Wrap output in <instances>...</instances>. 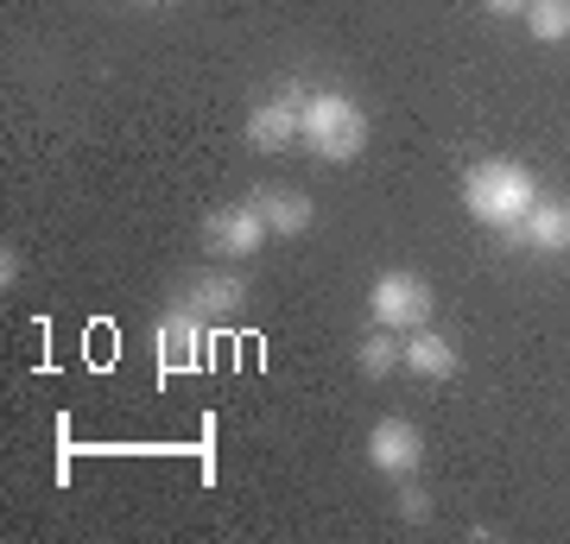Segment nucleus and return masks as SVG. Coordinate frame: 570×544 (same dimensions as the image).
<instances>
[{"label":"nucleus","instance_id":"obj_3","mask_svg":"<svg viewBox=\"0 0 570 544\" xmlns=\"http://www.w3.org/2000/svg\"><path fill=\"white\" fill-rule=\"evenodd\" d=\"M431 310H438V291H431L425 273H406V266H393L381 279L367 285V317L393 329V336H412V329H425Z\"/></svg>","mask_w":570,"mask_h":544},{"label":"nucleus","instance_id":"obj_9","mask_svg":"<svg viewBox=\"0 0 570 544\" xmlns=\"http://www.w3.org/2000/svg\"><path fill=\"white\" fill-rule=\"evenodd\" d=\"M513 241L527 247V254H546V260L570 254V197H539L532 216L513 228Z\"/></svg>","mask_w":570,"mask_h":544},{"label":"nucleus","instance_id":"obj_15","mask_svg":"<svg viewBox=\"0 0 570 544\" xmlns=\"http://www.w3.org/2000/svg\"><path fill=\"white\" fill-rule=\"evenodd\" d=\"M20 273H26V260H20V247L7 241V247H0V285H7V291H13V285H20Z\"/></svg>","mask_w":570,"mask_h":544},{"label":"nucleus","instance_id":"obj_17","mask_svg":"<svg viewBox=\"0 0 570 544\" xmlns=\"http://www.w3.org/2000/svg\"><path fill=\"white\" fill-rule=\"evenodd\" d=\"M140 7H178V0H140Z\"/></svg>","mask_w":570,"mask_h":544},{"label":"nucleus","instance_id":"obj_1","mask_svg":"<svg viewBox=\"0 0 570 544\" xmlns=\"http://www.w3.org/2000/svg\"><path fill=\"white\" fill-rule=\"evenodd\" d=\"M539 197H546V190H539V178H532V165H520V159H475L463 171L469 222L494 228V235H513V228L532 216Z\"/></svg>","mask_w":570,"mask_h":544},{"label":"nucleus","instance_id":"obj_5","mask_svg":"<svg viewBox=\"0 0 570 544\" xmlns=\"http://www.w3.org/2000/svg\"><path fill=\"white\" fill-rule=\"evenodd\" d=\"M153 355H159V374H197L209 362V317L190 304H171L153 329Z\"/></svg>","mask_w":570,"mask_h":544},{"label":"nucleus","instance_id":"obj_14","mask_svg":"<svg viewBox=\"0 0 570 544\" xmlns=\"http://www.w3.org/2000/svg\"><path fill=\"white\" fill-rule=\"evenodd\" d=\"M393 506H400V520H406V525H425L431 520V494H425V487H400V501H393Z\"/></svg>","mask_w":570,"mask_h":544},{"label":"nucleus","instance_id":"obj_6","mask_svg":"<svg viewBox=\"0 0 570 544\" xmlns=\"http://www.w3.org/2000/svg\"><path fill=\"white\" fill-rule=\"evenodd\" d=\"M266 216H261V202L247 197V202H228V209H216L204 222V247L216 254V260H254L266 247Z\"/></svg>","mask_w":570,"mask_h":544},{"label":"nucleus","instance_id":"obj_10","mask_svg":"<svg viewBox=\"0 0 570 544\" xmlns=\"http://www.w3.org/2000/svg\"><path fill=\"white\" fill-rule=\"evenodd\" d=\"M254 202H261L266 228L285 235V241H298V235L317 222V202H311L305 190H292V184H266V190H254Z\"/></svg>","mask_w":570,"mask_h":544},{"label":"nucleus","instance_id":"obj_13","mask_svg":"<svg viewBox=\"0 0 570 544\" xmlns=\"http://www.w3.org/2000/svg\"><path fill=\"white\" fill-rule=\"evenodd\" d=\"M527 32L539 44H564L570 39V0H532L527 7Z\"/></svg>","mask_w":570,"mask_h":544},{"label":"nucleus","instance_id":"obj_2","mask_svg":"<svg viewBox=\"0 0 570 544\" xmlns=\"http://www.w3.org/2000/svg\"><path fill=\"white\" fill-rule=\"evenodd\" d=\"M305 146L324 165H348L367 152V108L348 89H311L305 96Z\"/></svg>","mask_w":570,"mask_h":544},{"label":"nucleus","instance_id":"obj_7","mask_svg":"<svg viewBox=\"0 0 570 544\" xmlns=\"http://www.w3.org/2000/svg\"><path fill=\"white\" fill-rule=\"evenodd\" d=\"M425 463V437H419V424L412 418H381L367 431V468L374 475H393V482H412Z\"/></svg>","mask_w":570,"mask_h":544},{"label":"nucleus","instance_id":"obj_16","mask_svg":"<svg viewBox=\"0 0 570 544\" xmlns=\"http://www.w3.org/2000/svg\"><path fill=\"white\" fill-rule=\"evenodd\" d=\"M527 7H532V0H482V13H489V20H527Z\"/></svg>","mask_w":570,"mask_h":544},{"label":"nucleus","instance_id":"obj_4","mask_svg":"<svg viewBox=\"0 0 570 544\" xmlns=\"http://www.w3.org/2000/svg\"><path fill=\"white\" fill-rule=\"evenodd\" d=\"M305 96L311 82H279L273 96H261L254 108H247V146L254 152H285V146L305 140Z\"/></svg>","mask_w":570,"mask_h":544},{"label":"nucleus","instance_id":"obj_11","mask_svg":"<svg viewBox=\"0 0 570 544\" xmlns=\"http://www.w3.org/2000/svg\"><path fill=\"white\" fill-rule=\"evenodd\" d=\"M456 367H463V355H456V343H450L444 329H412L406 336V374L412 380H450V374H456Z\"/></svg>","mask_w":570,"mask_h":544},{"label":"nucleus","instance_id":"obj_12","mask_svg":"<svg viewBox=\"0 0 570 544\" xmlns=\"http://www.w3.org/2000/svg\"><path fill=\"white\" fill-rule=\"evenodd\" d=\"M355 367L367 380H387L393 367H406V343H393V329H374L362 348H355Z\"/></svg>","mask_w":570,"mask_h":544},{"label":"nucleus","instance_id":"obj_8","mask_svg":"<svg viewBox=\"0 0 570 544\" xmlns=\"http://www.w3.org/2000/svg\"><path fill=\"white\" fill-rule=\"evenodd\" d=\"M178 304L204 310V317H228V310H242L247 304V273H235V266H204V273L184 279Z\"/></svg>","mask_w":570,"mask_h":544}]
</instances>
